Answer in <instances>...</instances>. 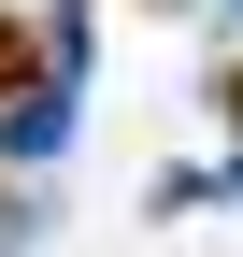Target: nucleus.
<instances>
[{"mask_svg":"<svg viewBox=\"0 0 243 257\" xmlns=\"http://www.w3.org/2000/svg\"><path fill=\"white\" fill-rule=\"evenodd\" d=\"M15 86H29V29L0 15V100H15Z\"/></svg>","mask_w":243,"mask_h":257,"instance_id":"1","label":"nucleus"},{"mask_svg":"<svg viewBox=\"0 0 243 257\" xmlns=\"http://www.w3.org/2000/svg\"><path fill=\"white\" fill-rule=\"evenodd\" d=\"M229 100H243V72H229Z\"/></svg>","mask_w":243,"mask_h":257,"instance_id":"2","label":"nucleus"}]
</instances>
